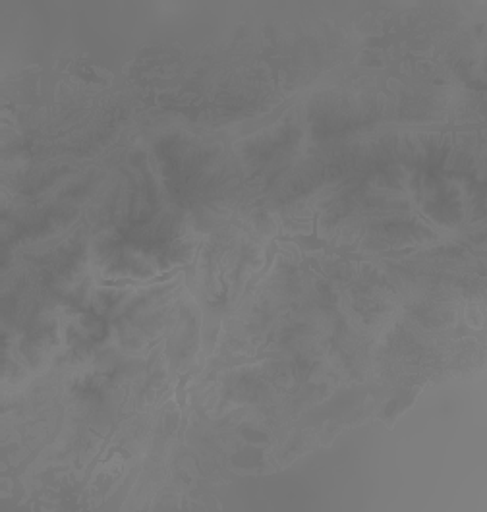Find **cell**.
Segmentation results:
<instances>
[{"label": "cell", "instance_id": "cell-1", "mask_svg": "<svg viewBox=\"0 0 487 512\" xmlns=\"http://www.w3.org/2000/svg\"><path fill=\"white\" fill-rule=\"evenodd\" d=\"M200 248L196 252V257L192 263L184 265V275H186V286L194 300L198 302L201 312V350L205 358H211L217 346V337L221 333V325L227 317H232L234 312L244 304L240 300V294L236 298H230L223 304H211L205 290L201 288L198 281V257H200Z\"/></svg>", "mask_w": 487, "mask_h": 512}, {"label": "cell", "instance_id": "cell-2", "mask_svg": "<svg viewBox=\"0 0 487 512\" xmlns=\"http://www.w3.org/2000/svg\"><path fill=\"white\" fill-rule=\"evenodd\" d=\"M319 213H314L312 217V232L310 234H283L279 232L273 242L283 250V244H294L300 254H302V271L308 273L312 269V256L323 254V256H339L346 259V261H368V263H377L379 259L375 257L364 256L358 254L356 244L354 246H335L333 242H327L323 238H319Z\"/></svg>", "mask_w": 487, "mask_h": 512}, {"label": "cell", "instance_id": "cell-3", "mask_svg": "<svg viewBox=\"0 0 487 512\" xmlns=\"http://www.w3.org/2000/svg\"><path fill=\"white\" fill-rule=\"evenodd\" d=\"M178 273H184V265L180 267H174L167 275H161V277H153V279H147V281H134V279H116V281H105L101 279L99 286H105V288H147V286L165 285L167 281L174 279Z\"/></svg>", "mask_w": 487, "mask_h": 512}]
</instances>
